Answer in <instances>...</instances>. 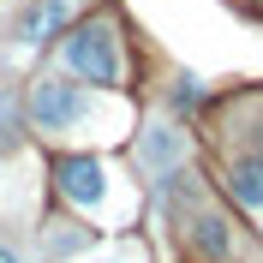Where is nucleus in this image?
<instances>
[{
	"instance_id": "1",
	"label": "nucleus",
	"mask_w": 263,
	"mask_h": 263,
	"mask_svg": "<svg viewBox=\"0 0 263 263\" xmlns=\"http://www.w3.org/2000/svg\"><path fill=\"white\" fill-rule=\"evenodd\" d=\"M30 120H36V132H48V138H108V126L126 120V108L114 114V108L102 102V90H90V84H78V78H36Z\"/></svg>"
},
{
	"instance_id": "2",
	"label": "nucleus",
	"mask_w": 263,
	"mask_h": 263,
	"mask_svg": "<svg viewBox=\"0 0 263 263\" xmlns=\"http://www.w3.org/2000/svg\"><path fill=\"white\" fill-rule=\"evenodd\" d=\"M60 66L66 78L90 84V90H114L120 78H126V48H120V30L114 24H78V30L60 36Z\"/></svg>"
},
{
	"instance_id": "3",
	"label": "nucleus",
	"mask_w": 263,
	"mask_h": 263,
	"mask_svg": "<svg viewBox=\"0 0 263 263\" xmlns=\"http://www.w3.org/2000/svg\"><path fill=\"white\" fill-rule=\"evenodd\" d=\"M54 185H60V197L72 203V210H114V174L96 162V156H60V167H54Z\"/></svg>"
},
{
	"instance_id": "4",
	"label": "nucleus",
	"mask_w": 263,
	"mask_h": 263,
	"mask_svg": "<svg viewBox=\"0 0 263 263\" xmlns=\"http://www.w3.org/2000/svg\"><path fill=\"white\" fill-rule=\"evenodd\" d=\"M72 6L78 0H36V6H24V18H18V42L24 48H36V42H48V36H60V24L72 18Z\"/></svg>"
},
{
	"instance_id": "5",
	"label": "nucleus",
	"mask_w": 263,
	"mask_h": 263,
	"mask_svg": "<svg viewBox=\"0 0 263 263\" xmlns=\"http://www.w3.org/2000/svg\"><path fill=\"white\" fill-rule=\"evenodd\" d=\"M138 162H144V167H180L185 162V132L167 126V120L149 126L144 138H138Z\"/></svg>"
},
{
	"instance_id": "6",
	"label": "nucleus",
	"mask_w": 263,
	"mask_h": 263,
	"mask_svg": "<svg viewBox=\"0 0 263 263\" xmlns=\"http://www.w3.org/2000/svg\"><path fill=\"white\" fill-rule=\"evenodd\" d=\"M228 192L246 203L251 215H263V156H239L228 167Z\"/></svg>"
},
{
	"instance_id": "7",
	"label": "nucleus",
	"mask_w": 263,
	"mask_h": 263,
	"mask_svg": "<svg viewBox=\"0 0 263 263\" xmlns=\"http://www.w3.org/2000/svg\"><path fill=\"white\" fill-rule=\"evenodd\" d=\"M197 251H203V257H228V221H210V215H203V221H197Z\"/></svg>"
},
{
	"instance_id": "8",
	"label": "nucleus",
	"mask_w": 263,
	"mask_h": 263,
	"mask_svg": "<svg viewBox=\"0 0 263 263\" xmlns=\"http://www.w3.org/2000/svg\"><path fill=\"white\" fill-rule=\"evenodd\" d=\"M0 263H18V257H12V251H6V246H0Z\"/></svg>"
},
{
	"instance_id": "9",
	"label": "nucleus",
	"mask_w": 263,
	"mask_h": 263,
	"mask_svg": "<svg viewBox=\"0 0 263 263\" xmlns=\"http://www.w3.org/2000/svg\"><path fill=\"white\" fill-rule=\"evenodd\" d=\"M102 263H120V257H102Z\"/></svg>"
}]
</instances>
